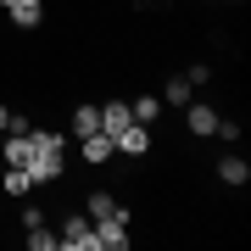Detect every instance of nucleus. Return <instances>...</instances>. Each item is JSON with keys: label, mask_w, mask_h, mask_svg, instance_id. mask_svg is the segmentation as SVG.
Returning <instances> with one entry per match:
<instances>
[{"label": "nucleus", "mask_w": 251, "mask_h": 251, "mask_svg": "<svg viewBox=\"0 0 251 251\" xmlns=\"http://www.w3.org/2000/svg\"><path fill=\"white\" fill-rule=\"evenodd\" d=\"M95 128H100V106H95V100H84V106L73 112V134L84 140V134H95Z\"/></svg>", "instance_id": "nucleus-10"}, {"label": "nucleus", "mask_w": 251, "mask_h": 251, "mask_svg": "<svg viewBox=\"0 0 251 251\" xmlns=\"http://www.w3.org/2000/svg\"><path fill=\"white\" fill-rule=\"evenodd\" d=\"M0 190H11V196H28V190H34V173H28V168H6Z\"/></svg>", "instance_id": "nucleus-14"}, {"label": "nucleus", "mask_w": 251, "mask_h": 251, "mask_svg": "<svg viewBox=\"0 0 251 251\" xmlns=\"http://www.w3.org/2000/svg\"><path fill=\"white\" fill-rule=\"evenodd\" d=\"M39 17H45V0H17V6H11V23L17 28H34Z\"/></svg>", "instance_id": "nucleus-11"}, {"label": "nucleus", "mask_w": 251, "mask_h": 251, "mask_svg": "<svg viewBox=\"0 0 251 251\" xmlns=\"http://www.w3.org/2000/svg\"><path fill=\"white\" fill-rule=\"evenodd\" d=\"M28 173H34V184H56V179L67 173V162H62V151H34Z\"/></svg>", "instance_id": "nucleus-4"}, {"label": "nucleus", "mask_w": 251, "mask_h": 251, "mask_svg": "<svg viewBox=\"0 0 251 251\" xmlns=\"http://www.w3.org/2000/svg\"><path fill=\"white\" fill-rule=\"evenodd\" d=\"M156 112H162V100H151V95H140V100H128V117H134V123H145V128L156 123Z\"/></svg>", "instance_id": "nucleus-13"}, {"label": "nucleus", "mask_w": 251, "mask_h": 251, "mask_svg": "<svg viewBox=\"0 0 251 251\" xmlns=\"http://www.w3.org/2000/svg\"><path fill=\"white\" fill-rule=\"evenodd\" d=\"M184 123H190V134H212V128H218V112L206 106V100H190V106H184Z\"/></svg>", "instance_id": "nucleus-7"}, {"label": "nucleus", "mask_w": 251, "mask_h": 251, "mask_svg": "<svg viewBox=\"0 0 251 251\" xmlns=\"http://www.w3.org/2000/svg\"><path fill=\"white\" fill-rule=\"evenodd\" d=\"M112 145H117L123 156H145V151H151V128H145V123H128V128L112 134Z\"/></svg>", "instance_id": "nucleus-3"}, {"label": "nucleus", "mask_w": 251, "mask_h": 251, "mask_svg": "<svg viewBox=\"0 0 251 251\" xmlns=\"http://www.w3.org/2000/svg\"><path fill=\"white\" fill-rule=\"evenodd\" d=\"M62 246H67V251H95L90 218H67V224H62Z\"/></svg>", "instance_id": "nucleus-5"}, {"label": "nucleus", "mask_w": 251, "mask_h": 251, "mask_svg": "<svg viewBox=\"0 0 251 251\" xmlns=\"http://www.w3.org/2000/svg\"><path fill=\"white\" fill-rule=\"evenodd\" d=\"M184 78H190V90H196V84H206V78H212V67H206V62H196V67L184 73Z\"/></svg>", "instance_id": "nucleus-18"}, {"label": "nucleus", "mask_w": 251, "mask_h": 251, "mask_svg": "<svg viewBox=\"0 0 251 251\" xmlns=\"http://www.w3.org/2000/svg\"><path fill=\"white\" fill-rule=\"evenodd\" d=\"M190 95H196V90H190L184 73H179V78H168V90H162V100H168V106H190Z\"/></svg>", "instance_id": "nucleus-15"}, {"label": "nucleus", "mask_w": 251, "mask_h": 251, "mask_svg": "<svg viewBox=\"0 0 251 251\" xmlns=\"http://www.w3.org/2000/svg\"><path fill=\"white\" fill-rule=\"evenodd\" d=\"M84 218H90V224H95V218H123V224H128V206H117L106 190H90V206H84Z\"/></svg>", "instance_id": "nucleus-6"}, {"label": "nucleus", "mask_w": 251, "mask_h": 251, "mask_svg": "<svg viewBox=\"0 0 251 251\" xmlns=\"http://www.w3.org/2000/svg\"><path fill=\"white\" fill-rule=\"evenodd\" d=\"M0 6H6V11H11V6H17V0H0Z\"/></svg>", "instance_id": "nucleus-20"}, {"label": "nucleus", "mask_w": 251, "mask_h": 251, "mask_svg": "<svg viewBox=\"0 0 251 251\" xmlns=\"http://www.w3.org/2000/svg\"><path fill=\"white\" fill-rule=\"evenodd\" d=\"M6 128H11V112H6V106H0V134H6Z\"/></svg>", "instance_id": "nucleus-19"}, {"label": "nucleus", "mask_w": 251, "mask_h": 251, "mask_svg": "<svg viewBox=\"0 0 251 251\" xmlns=\"http://www.w3.org/2000/svg\"><path fill=\"white\" fill-rule=\"evenodd\" d=\"M134 123V117H128V100H106V106H100V128H106V134H117V128H128Z\"/></svg>", "instance_id": "nucleus-9"}, {"label": "nucleus", "mask_w": 251, "mask_h": 251, "mask_svg": "<svg viewBox=\"0 0 251 251\" xmlns=\"http://www.w3.org/2000/svg\"><path fill=\"white\" fill-rule=\"evenodd\" d=\"M95 251H123L128 246V224H123V218H95Z\"/></svg>", "instance_id": "nucleus-1"}, {"label": "nucleus", "mask_w": 251, "mask_h": 251, "mask_svg": "<svg viewBox=\"0 0 251 251\" xmlns=\"http://www.w3.org/2000/svg\"><path fill=\"white\" fill-rule=\"evenodd\" d=\"M218 179H224V184H246V179H251L246 156H224V162H218Z\"/></svg>", "instance_id": "nucleus-12"}, {"label": "nucleus", "mask_w": 251, "mask_h": 251, "mask_svg": "<svg viewBox=\"0 0 251 251\" xmlns=\"http://www.w3.org/2000/svg\"><path fill=\"white\" fill-rule=\"evenodd\" d=\"M28 140H34V151H62V134H50V128H28Z\"/></svg>", "instance_id": "nucleus-16"}, {"label": "nucleus", "mask_w": 251, "mask_h": 251, "mask_svg": "<svg viewBox=\"0 0 251 251\" xmlns=\"http://www.w3.org/2000/svg\"><path fill=\"white\" fill-rule=\"evenodd\" d=\"M0 156H6V168H28V162H34V140L17 134V128H6V134H0Z\"/></svg>", "instance_id": "nucleus-2"}, {"label": "nucleus", "mask_w": 251, "mask_h": 251, "mask_svg": "<svg viewBox=\"0 0 251 251\" xmlns=\"http://www.w3.org/2000/svg\"><path fill=\"white\" fill-rule=\"evenodd\" d=\"M78 151H84V162H106L117 145H112V134H106V128H95V134H84V140H78Z\"/></svg>", "instance_id": "nucleus-8"}, {"label": "nucleus", "mask_w": 251, "mask_h": 251, "mask_svg": "<svg viewBox=\"0 0 251 251\" xmlns=\"http://www.w3.org/2000/svg\"><path fill=\"white\" fill-rule=\"evenodd\" d=\"M28 246H34V251H56L62 240H56V234H45V224H39V229H28Z\"/></svg>", "instance_id": "nucleus-17"}]
</instances>
